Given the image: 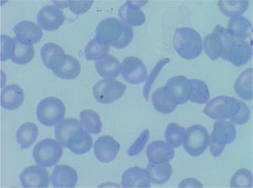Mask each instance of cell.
Wrapping results in <instances>:
<instances>
[{
	"instance_id": "cell-1",
	"label": "cell",
	"mask_w": 253,
	"mask_h": 188,
	"mask_svg": "<svg viewBox=\"0 0 253 188\" xmlns=\"http://www.w3.org/2000/svg\"><path fill=\"white\" fill-rule=\"evenodd\" d=\"M133 34L132 26L113 17L101 20L95 30V39L98 42L107 46L111 45L116 49H124L128 46Z\"/></svg>"
},
{
	"instance_id": "cell-2",
	"label": "cell",
	"mask_w": 253,
	"mask_h": 188,
	"mask_svg": "<svg viewBox=\"0 0 253 188\" xmlns=\"http://www.w3.org/2000/svg\"><path fill=\"white\" fill-rule=\"evenodd\" d=\"M173 46L181 58L193 60L202 53L203 40L200 34L194 29L178 28L174 34Z\"/></svg>"
},
{
	"instance_id": "cell-3",
	"label": "cell",
	"mask_w": 253,
	"mask_h": 188,
	"mask_svg": "<svg viewBox=\"0 0 253 188\" xmlns=\"http://www.w3.org/2000/svg\"><path fill=\"white\" fill-rule=\"evenodd\" d=\"M63 156V146L58 140L44 139L41 140L32 150L35 162L44 168L56 165Z\"/></svg>"
},
{
	"instance_id": "cell-4",
	"label": "cell",
	"mask_w": 253,
	"mask_h": 188,
	"mask_svg": "<svg viewBox=\"0 0 253 188\" xmlns=\"http://www.w3.org/2000/svg\"><path fill=\"white\" fill-rule=\"evenodd\" d=\"M65 113V105L58 97H46L38 103L37 108L38 120L42 125L47 127L58 125L63 120Z\"/></svg>"
},
{
	"instance_id": "cell-5",
	"label": "cell",
	"mask_w": 253,
	"mask_h": 188,
	"mask_svg": "<svg viewBox=\"0 0 253 188\" xmlns=\"http://www.w3.org/2000/svg\"><path fill=\"white\" fill-rule=\"evenodd\" d=\"M236 139V128L234 124L224 120L217 121L210 135V152L213 157H219L223 154L225 146L233 143Z\"/></svg>"
},
{
	"instance_id": "cell-6",
	"label": "cell",
	"mask_w": 253,
	"mask_h": 188,
	"mask_svg": "<svg viewBox=\"0 0 253 188\" xmlns=\"http://www.w3.org/2000/svg\"><path fill=\"white\" fill-rule=\"evenodd\" d=\"M240 107V100L229 96H219L208 102L204 113L213 120H224L235 116Z\"/></svg>"
},
{
	"instance_id": "cell-7",
	"label": "cell",
	"mask_w": 253,
	"mask_h": 188,
	"mask_svg": "<svg viewBox=\"0 0 253 188\" xmlns=\"http://www.w3.org/2000/svg\"><path fill=\"white\" fill-rule=\"evenodd\" d=\"M210 134L201 125L190 126L186 130L183 146L191 157H197L204 154L210 146Z\"/></svg>"
},
{
	"instance_id": "cell-8",
	"label": "cell",
	"mask_w": 253,
	"mask_h": 188,
	"mask_svg": "<svg viewBox=\"0 0 253 188\" xmlns=\"http://www.w3.org/2000/svg\"><path fill=\"white\" fill-rule=\"evenodd\" d=\"M126 90V86L121 82L105 78L95 83L93 88V95L99 103L107 104L119 99Z\"/></svg>"
},
{
	"instance_id": "cell-9",
	"label": "cell",
	"mask_w": 253,
	"mask_h": 188,
	"mask_svg": "<svg viewBox=\"0 0 253 188\" xmlns=\"http://www.w3.org/2000/svg\"><path fill=\"white\" fill-rule=\"evenodd\" d=\"M50 69L57 77L65 80H71L81 73V66L79 61L70 55H58L52 60Z\"/></svg>"
},
{
	"instance_id": "cell-10",
	"label": "cell",
	"mask_w": 253,
	"mask_h": 188,
	"mask_svg": "<svg viewBox=\"0 0 253 188\" xmlns=\"http://www.w3.org/2000/svg\"><path fill=\"white\" fill-rule=\"evenodd\" d=\"M121 73L124 79L132 85L144 83L149 75L144 63L136 57H127L123 61Z\"/></svg>"
},
{
	"instance_id": "cell-11",
	"label": "cell",
	"mask_w": 253,
	"mask_h": 188,
	"mask_svg": "<svg viewBox=\"0 0 253 188\" xmlns=\"http://www.w3.org/2000/svg\"><path fill=\"white\" fill-rule=\"evenodd\" d=\"M165 91L171 103L176 106L184 104L189 100V79L184 76L171 77L165 86Z\"/></svg>"
},
{
	"instance_id": "cell-12",
	"label": "cell",
	"mask_w": 253,
	"mask_h": 188,
	"mask_svg": "<svg viewBox=\"0 0 253 188\" xmlns=\"http://www.w3.org/2000/svg\"><path fill=\"white\" fill-rule=\"evenodd\" d=\"M37 20L41 28L46 31H53L60 28L65 20V16L57 6L49 4L39 10Z\"/></svg>"
},
{
	"instance_id": "cell-13",
	"label": "cell",
	"mask_w": 253,
	"mask_h": 188,
	"mask_svg": "<svg viewBox=\"0 0 253 188\" xmlns=\"http://www.w3.org/2000/svg\"><path fill=\"white\" fill-rule=\"evenodd\" d=\"M94 155L101 163H110L115 159L120 151L119 143L110 135H102L95 140Z\"/></svg>"
},
{
	"instance_id": "cell-14",
	"label": "cell",
	"mask_w": 253,
	"mask_h": 188,
	"mask_svg": "<svg viewBox=\"0 0 253 188\" xmlns=\"http://www.w3.org/2000/svg\"><path fill=\"white\" fill-rule=\"evenodd\" d=\"M20 183L24 188H47L49 186L48 171L40 165H31L20 173Z\"/></svg>"
},
{
	"instance_id": "cell-15",
	"label": "cell",
	"mask_w": 253,
	"mask_h": 188,
	"mask_svg": "<svg viewBox=\"0 0 253 188\" xmlns=\"http://www.w3.org/2000/svg\"><path fill=\"white\" fill-rule=\"evenodd\" d=\"M147 2L127 1L122 5L118 10V15L122 22L130 26H139L144 25L146 18L140 8Z\"/></svg>"
},
{
	"instance_id": "cell-16",
	"label": "cell",
	"mask_w": 253,
	"mask_h": 188,
	"mask_svg": "<svg viewBox=\"0 0 253 188\" xmlns=\"http://www.w3.org/2000/svg\"><path fill=\"white\" fill-rule=\"evenodd\" d=\"M93 146L92 137L83 127L73 132L68 138L64 147L75 155H84L88 153Z\"/></svg>"
},
{
	"instance_id": "cell-17",
	"label": "cell",
	"mask_w": 253,
	"mask_h": 188,
	"mask_svg": "<svg viewBox=\"0 0 253 188\" xmlns=\"http://www.w3.org/2000/svg\"><path fill=\"white\" fill-rule=\"evenodd\" d=\"M13 31L15 34V38H17L20 42L28 45L38 44L43 34L40 26L28 20H23L16 24Z\"/></svg>"
},
{
	"instance_id": "cell-18",
	"label": "cell",
	"mask_w": 253,
	"mask_h": 188,
	"mask_svg": "<svg viewBox=\"0 0 253 188\" xmlns=\"http://www.w3.org/2000/svg\"><path fill=\"white\" fill-rule=\"evenodd\" d=\"M77 182L78 174L69 165H56L51 175V183L53 188H75Z\"/></svg>"
},
{
	"instance_id": "cell-19",
	"label": "cell",
	"mask_w": 253,
	"mask_h": 188,
	"mask_svg": "<svg viewBox=\"0 0 253 188\" xmlns=\"http://www.w3.org/2000/svg\"><path fill=\"white\" fill-rule=\"evenodd\" d=\"M253 47L252 44L243 40L235 39L230 47L228 61L234 66L241 67L252 60Z\"/></svg>"
},
{
	"instance_id": "cell-20",
	"label": "cell",
	"mask_w": 253,
	"mask_h": 188,
	"mask_svg": "<svg viewBox=\"0 0 253 188\" xmlns=\"http://www.w3.org/2000/svg\"><path fill=\"white\" fill-rule=\"evenodd\" d=\"M122 187L124 188H150V181L145 169L133 166L124 171L122 177Z\"/></svg>"
},
{
	"instance_id": "cell-21",
	"label": "cell",
	"mask_w": 253,
	"mask_h": 188,
	"mask_svg": "<svg viewBox=\"0 0 253 188\" xmlns=\"http://www.w3.org/2000/svg\"><path fill=\"white\" fill-rule=\"evenodd\" d=\"M147 157L152 163L170 161L175 157L174 148L162 140H156L147 147Z\"/></svg>"
},
{
	"instance_id": "cell-22",
	"label": "cell",
	"mask_w": 253,
	"mask_h": 188,
	"mask_svg": "<svg viewBox=\"0 0 253 188\" xmlns=\"http://www.w3.org/2000/svg\"><path fill=\"white\" fill-rule=\"evenodd\" d=\"M24 98L25 94L20 86H6L1 92V106L6 110H15L22 105Z\"/></svg>"
},
{
	"instance_id": "cell-23",
	"label": "cell",
	"mask_w": 253,
	"mask_h": 188,
	"mask_svg": "<svg viewBox=\"0 0 253 188\" xmlns=\"http://www.w3.org/2000/svg\"><path fill=\"white\" fill-rule=\"evenodd\" d=\"M228 32L236 40H246L253 34V26L250 20L239 15L230 19L228 24Z\"/></svg>"
},
{
	"instance_id": "cell-24",
	"label": "cell",
	"mask_w": 253,
	"mask_h": 188,
	"mask_svg": "<svg viewBox=\"0 0 253 188\" xmlns=\"http://www.w3.org/2000/svg\"><path fill=\"white\" fill-rule=\"evenodd\" d=\"M95 70L104 78L115 79L121 73V64L115 57L107 55L95 62Z\"/></svg>"
},
{
	"instance_id": "cell-25",
	"label": "cell",
	"mask_w": 253,
	"mask_h": 188,
	"mask_svg": "<svg viewBox=\"0 0 253 188\" xmlns=\"http://www.w3.org/2000/svg\"><path fill=\"white\" fill-rule=\"evenodd\" d=\"M147 171L150 177V183L156 185H163L167 183L172 175V166L169 161L162 163H149Z\"/></svg>"
},
{
	"instance_id": "cell-26",
	"label": "cell",
	"mask_w": 253,
	"mask_h": 188,
	"mask_svg": "<svg viewBox=\"0 0 253 188\" xmlns=\"http://www.w3.org/2000/svg\"><path fill=\"white\" fill-rule=\"evenodd\" d=\"M235 92L238 97L246 101L253 100V68L246 69L235 83Z\"/></svg>"
},
{
	"instance_id": "cell-27",
	"label": "cell",
	"mask_w": 253,
	"mask_h": 188,
	"mask_svg": "<svg viewBox=\"0 0 253 188\" xmlns=\"http://www.w3.org/2000/svg\"><path fill=\"white\" fill-rule=\"evenodd\" d=\"M38 137V128L34 123H25L20 126L16 132V141L21 149L30 148Z\"/></svg>"
},
{
	"instance_id": "cell-28",
	"label": "cell",
	"mask_w": 253,
	"mask_h": 188,
	"mask_svg": "<svg viewBox=\"0 0 253 188\" xmlns=\"http://www.w3.org/2000/svg\"><path fill=\"white\" fill-rule=\"evenodd\" d=\"M203 49L210 59L218 60L223 52V43L219 34L213 31L206 35L203 40Z\"/></svg>"
},
{
	"instance_id": "cell-29",
	"label": "cell",
	"mask_w": 253,
	"mask_h": 188,
	"mask_svg": "<svg viewBox=\"0 0 253 188\" xmlns=\"http://www.w3.org/2000/svg\"><path fill=\"white\" fill-rule=\"evenodd\" d=\"M81 127L82 125L81 121L73 118H68L66 120H62L57 125L55 128V137L58 142L64 147L68 138L71 135L73 132Z\"/></svg>"
},
{
	"instance_id": "cell-30",
	"label": "cell",
	"mask_w": 253,
	"mask_h": 188,
	"mask_svg": "<svg viewBox=\"0 0 253 188\" xmlns=\"http://www.w3.org/2000/svg\"><path fill=\"white\" fill-rule=\"evenodd\" d=\"M189 100L192 103L204 104L210 99V90L204 81L190 79Z\"/></svg>"
},
{
	"instance_id": "cell-31",
	"label": "cell",
	"mask_w": 253,
	"mask_h": 188,
	"mask_svg": "<svg viewBox=\"0 0 253 188\" xmlns=\"http://www.w3.org/2000/svg\"><path fill=\"white\" fill-rule=\"evenodd\" d=\"M80 121L82 127L91 134H100L102 130V123L100 115L94 110L86 109L81 112Z\"/></svg>"
},
{
	"instance_id": "cell-32",
	"label": "cell",
	"mask_w": 253,
	"mask_h": 188,
	"mask_svg": "<svg viewBox=\"0 0 253 188\" xmlns=\"http://www.w3.org/2000/svg\"><path fill=\"white\" fill-rule=\"evenodd\" d=\"M15 51L12 56L11 61L18 65H26L32 61L35 56V49L32 45L20 42L15 38Z\"/></svg>"
},
{
	"instance_id": "cell-33",
	"label": "cell",
	"mask_w": 253,
	"mask_h": 188,
	"mask_svg": "<svg viewBox=\"0 0 253 188\" xmlns=\"http://www.w3.org/2000/svg\"><path fill=\"white\" fill-rule=\"evenodd\" d=\"M152 105L156 111L161 114H169L175 111L176 105L171 103L167 97L165 87L158 89L153 94Z\"/></svg>"
},
{
	"instance_id": "cell-34",
	"label": "cell",
	"mask_w": 253,
	"mask_h": 188,
	"mask_svg": "<svg viewBox=\"0 0 253 188\" xmlns=\"http://www.w3.org/2000/svg\"><path fill=\"white\" fill-rule=\"evenodd\" d=\"M186 129L175 123H170L165 131V139L172 148H178L183 145Z\"/></svg>"
},
{
	"instance_id": "cell-35",
	"label": "cell",
	"mask_w": 253,
	"mask_h": 188,
	"mask_svg": "<svg viewBox=\"0 0 253 188\" xmlns=\"http://www.w3.org/2000/svg\"><path fill=\"white\" fill-rule=\"evenodd\" d=\"M218 6L222 13L228 17L242 15L249 6L248 1H219Z\"/></svg>"
},
{
	"instance_id": "cell-36",
	"label": "cell",
	"mask_w": 253,
	"mask_h": 188,
	"mask_svg": "<svg viewBox=\"0 0 253 188\" xmlns=\"http://www.w3.org/2000/svg\"><path fill=\"white\" fill-rule=\"evenodd\" d=\"M110 51V46L102 45L98 42L97 40L94 38L89 40L87 44L86 47L84 49V55L87 61L100 60L104 57H106Z\"/></svg>"
},
{
	"instance_id": "cell-37",
	"label": "cell",
	"mask_w": 253,
	"mask_h": 188,
	"mask_svg": "<svg viewBox=\"0 0 253 188\" xmlns=\"http://www.w3.org/2000/svg\"><path fill=\"white\" fill-rule=\"evenodd\" d=\"M65 54V52L63 51L61 46H58L57 44L52 42H47L44 44L42 49H41V57L42 61L43 63L46 67L50 69L52 62L55 57L58 55Z\"/></svg>"
},
{
	"instance_id": "cell-38",
	"label": "cell",
	"mask_w": 253,
	"mask_h": 188,
	"mask_svg": "<svg viewBox=\"0 0 253 188\" xmlns=\"http://www.w3.org/2000/svg\"><path fill=\"white\" fill-rule=\"evenodd\" d=\"M253 186V176L248 169L236 171L230 181L231 188H251Z\"/></svg>"
},
{
	"instance_id": "cell-39",
	"label": "cell",
	"mask_w": 253,
	"mask_h": 188,
	"mask_svg": "<svg viewBox=\"0 0 253 188\" xmlns=\"http://www.w3.org/2000/svg\"><path fill=\"white\" fill-rule=\"evenodd\" d=\"M213 31L218 33L221 38L222 43H223V52H222L221 57L224 60L228 61L230 47L233 44L235 39L230 35L226 29H224L223 26H219V25H217L213 30Z\"/></svg>"
},
{
	"instance_id": "cell-40",
	"label": "cell",
	"mask_w": 253,
	"mask_h": 188,
	"mask_svg": "<svg viewBox=\"0 0 253 188\" xmlns=\"http://www.w3.org/2000/svg\"><path fill=\"white\" fill-rule=\"evenodd\" d=\"M170 62V59L169 58H165V59H162V60L160 61L157 64H156V66L154 67L152 71H151V73L150 75H148V77H147L146 79V83H145V85H144V98L148 101V98H149V94H150V89H151V87H152V84L156 80V77H158L159 73H160V71L162 70L163 68V66L167 64V63H169Z\"/></svg>"
},
{
	"instance_id": "cell-41",
	"label": "cell",
	"mask_w": 253,
	"mask_h": 188,
	"mask_svg": "<svg viewBox=\"0 0 253 188\" xmlns=\"http://www.w3.org/2000/svg\"><path fill=\"white\" fill-rule=\"evenodd\" d=\"M15 38H11L9 35H1V61L6 62L8 59H11L15 51Z\"/></svg>"
},
{
	"instance_id": "cell-42",
	"label": "cell",
	"mask_w": 253,
	"mask_h": 188,
	"mask_svg": "<svg viewBox=\"0 0 253 188\" xmlns=\"http://www.w3.org/2000/svg\"><path fill=\"white\" fill-rule=\"evenodd\" d=\"M149 139H150V131H149V129H144V131L139 134V136L135 140V142L130 146L129 150L127 151V156L128 157H136L140 154L146 146Z\"/></svg>"
},
{
	"instance_id": "cell-43",
	"label": "cell",
	"mask_w": 253,
	"mask_h": 188,
	"mask_svg": "<svg viewBox=\"0 0 253 188\" xmlns=\"http://www.w3.org/2000/svg\"><path fill=\"white\" fill-rule=\"evenodd\" d=\"M251 112L250 108L248 107L244 102L241 101V107H240V110L238 113L230 118V120L232 124L234 125H243L245 124L249 121L250 120Z\"/></svg>"
},
{
	"instance_id": "cell-44",
	"label": "cell",
	"mask_w": 253,
	"mask_h": 188,
	"mask_svg": "<svg viewBox=\"0 0 253 188\" xmlns=\"http://www.w3.org/2000/svg\"><path fill=\"white\" fill-rule=\"evenodd\" d=\"M93 3V1H69V7L74 14H83L90 9Z\"/></svg>"
},
{
	"instance_id": "cell-45",
	"label": "cell",
	"mask_w": 253,
	"mask_h": 188,
	"mask_svg": "<svg viewBox=\"0 0 253 188\" xmlns=\"http://www.w3.org/2000/svg\"><path fill=\"white\" fill-rule=\"evenodd\" d=\"M179 187H203L201 183H199L198 180L193 179V178H188L185 179L179 184Z\"/></svg>"
},
{
	"instance_id": "cell-46",
	"label": "cell",
	"mask_w": 253,
	"mask_h": 188,
	"mask_svg": "<svg viewBox=\"0 0 253 188\" xmlns=\"http://www.w3.org/2000/svg\"><path fill=\"white\" fill-rule=\"evenodd\" d=\"M54 4H57L58 8H67L69 7V1L68 2H54Z\"/></svg>"
}]
</instances>
